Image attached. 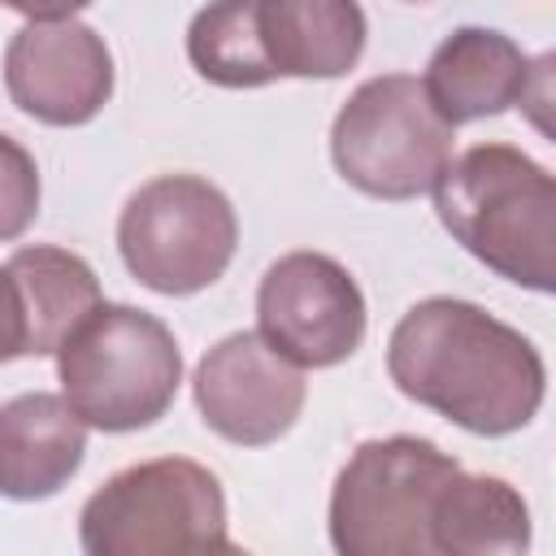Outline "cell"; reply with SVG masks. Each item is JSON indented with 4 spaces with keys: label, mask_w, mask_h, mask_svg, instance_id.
<instances>
[{
    "label": "cell",
    "mask_w": 556,
    "mask_h": 556,
    "mask_svg": "<svg viewBox=\"0 0 556 556\" xmlns=\"http://www.w3.org/2000/svg\"><path fill=\"white\" fill-rule=\"evenodd\" d=\"M387 374L400 395L486 439L530 426L547 391L539 348L508 321L452 295H430L395 321Z\"/></svg>",
    "instance_id": "6da1fadb"
},
{
    "label": "cell",
    "mask_w": 556,
    "mask_h": 556,
    "mask_svg": "<svg viewBox=\"0 0 556 556\" xmlns=\"http://www.w3.org/2000/svg\"><path fill=\"white\" fill-rule=\"evenodd\" d=\"M447 235L500 278L556 287V178L513 143H473L434 182Z\"/></svg>",
    "instance_id": "7a4b0ae2"
},
{
    "label": "cell",
    "mask_w": 556,
    "mask_h": 556,
    "mask_svg": "<svg viewBox=\"0 0 556 556\" xmlns=\"http://www.w3.org/2000/svg\"><path fill=\"white\" fill-rule=\"evenodd\" d=\"M61 400L83 426L126 434L169 413L182 382L174 330L130 304H100L56 348Z\"/></svg>",
    "instance_id": "3957f363"
},
{
    "label": "cell",
    "mask_w": 556,
    "mask_h": 556,
    "mask_svg": "<svg viewBox=\"0 0 556 556\" xmlns=\"http://www.w3.org/2000/svg\"><path fill=\"white\" fill-rule=\"evenodd\" d=\"M217 543H226L222 482L187 456L117 469L78 513L83 556H208Z\"/></svg>",
    "instance_id": "277c9868"
},
{
    "label": "cell",
    "mask_w": 556,
    "mask_h": 556,
    "mask_svg": "<svg viewBox=\"0 0 556 556\" xmlns=\"http://www.w3.org/2000/svg\"><path fill=\"white\" fill-rule=\"evenodd\" d=\"M460 465L417 434L365 439L330 491L334 556H434L430 513Z\"/></svg>",
    "instance_id": "5b68a950"
},
{
    "label": "cell",
    "mask_w": 556,
    "mask_h": 556,
    "mask_svg": "<svg viewBox=\"0 0 556 556\" xmlns=\"http://www.w3.org/2000/svg\"><path fill=\"white\" fill-rule=\"evenodd\" d=\"M456 130L434 113L413 74H378L361 83L334 126L330 156L343 182L374 200H413L434 191L452 161Z\"/></svg>",
    "instance_id": "8992f818"
},
{
    "label": "cell",
    "mask_w": 556,
    "mask_h": 556,
    "mask_svg": "<svg viewBox=\"0 0 556 556\" xmlns=\"http://www.w3.org/2000/svg\"><path fill=\"white\" fill-rule=\"evenodd\" d=\"M239 243V217L222 187L200 174L143 182L117 217V252L148 291L195 295L213 287Z\"/></svg>",
    "instance_id": "52a82bcc"
},
{
    "label": "cell",
    "mask_w": 556,
    "mask_h": 556,
    "mask_svg": "<svg viewBox=\"0 0 556 556\" xmlns=\"http://www.w3.org/2000/svg\"><path fill=\"white\" fill-rule=\"evenodd\" d=\"M256 334L295 369H330L365 339V295L334 256L287 252L256 287Z\"/></svg>",
    "instance_id": "ba28073f"
},
{
    "label": "cell",
    "mask_w": 556,
    "mask_h": 556,
    "mask_svg": "<svg viewBox=\"0 0 556 556\" xmlns=\"http://www.w3.org/2000/svg\"><path fill=\"white\" fill-rule=\"evenodd\" d=\"M9 100L43 126H83L113 96V52L74 13H26L4 48Z\"/></svg>",
    "instance_id": "9c48e42d"
},
{
    "label": "cell",
    "mask_w": 556,
    "mask_h": 556,
    "mask_svg": "<svg viewBox=\"0 0 556 556\" xmlns=\"http://www.w3.org/2000/svg\"><path fill=\"white\" fill-rule=\"evenodd\" d=\"M191 391L213 434L235 447H265L295 426L308 382L256 330H239L200 356Z\"/></svg>",
    "instance_id": "30bf717a"
},
{
    "label": "cell",
    "mask_w": 556,
    "mask_h": 556,
    "mask_svg": "<svg viewBox=\"0 0 556 556\" xmlns=\"http://www.w3.org/2000/svg\"><path fill=\"white\" fill-rule=\"evenodd\" d=\"M530 78L534 65L508 35L486 26H460L430 52L421 91L434 113L456 130L465 122H482L513 104H526Z\"/></svg>",
    "instance_id": "8fae6325"
},
{
    "label": "cell",
    "mask_w": 556,
    "mask_h": 556,
    "mask_svg": "<svg viewBox=\"0 0 556 556\" xmlns=\"http://www.w3.org/2000/svg\"><path fill=\"white\" fill-rule=\"evenodd\" d=\"M87 426L52 391H26L0 404V495L48 500L83 465Z\"/></svg>",
    "instance_id": "7c38bea8"
},
{
    "label": "cell",
    "mask_w": 556,
    "mask_h": 556,
    "mask_svg": "<svg viewBox=\"0 0 556 556\" xmlns=\"http://www.w3.org/2000/svg\"><path fill=\"white\" fill-rule=\"evenodd\" d=\"M274 78H339L365 52V9L352 0H256Z\"/></svg>",
    "instance_id": "4fadbf2b"
},
{
    "label": "cell",
    "mask_w": 556,
    "mask_h": 556,
    "mask_svg": "<svg viewBox=\"0 0 556 556\" xmlns=\"http://www.w3.org/2000/svg\"><path fill=\"white\" fill-rule=\"evenodd\" d=\"M434 556H530V508L508 478L456 473L430 513Z\"/></svg>",
    "instance_id": "5bb4252c"
},
{
    "label": "cell",
    "mask_w": 556,
    "mask_h": 556,
    "mask_svg": "<svg viewBox=\"0 0 556 556\" xmlns=\"http://www.w3.org/2000/svg\"><path fill=\"white\" fill-rule=\"evenodd\" d=\"M4 269L26 313V356L56 352L74 334V326L104 304L96 269L70 248H52V243L17 248Z\"/></svg>",
    "instance_id": "9a60e30c"
},
{
    "label": "cell",
    "mask_w": 556,
    "mask_h": 556,
    "mask_svg": "<svg viewBox=\"0 0 556 556\" xmlns=\"http://www.w3.org/2000/svg\"><path fill=\"white\" fill-rule=\"evenodd\" d=\"M187 56L200 78L230 87V91L274 83L265 48H261V30H256V0H230V4L200 9L187 26Z\"/></svg>",
    "instance_id": "2e32d148"
},
{
    "label": "cell",
    "mask_w": 556,
    "mask_h": 556,
    "mask_svg": "<svg viewBox=\"0 0 556 556\" xmlns=\"http://www.w3.org/2000/svg\"><path fill=\"white\" fill-rule=\"evenodd\" d=\"M39 213V165L35 156L0 130V243L30 230Z\"/></svg>",
    "instance_id": "e0dca14e"
},
{
    "label": "cell",
    "mask_w": 556,
    "mask_h": 556,
    "mask_svg": "<svg viewBox=\"0 0 556 556\" xmlns=\"http://www.w3.org/2000/svg\"><path fill=\"white\" fill-rule=\"evenodd\" d=\"M26 356V313L9 269H0V365Z\"/></svg>",
    "instance_id": "ac0fdd59"
},
{
    "label": "cell",
    "mask_w": 556,
    "mask_h": 556,
    "mask_svg": "<svg viewBox=\"0 0 556 556\" xmlns=\"http://www.w3.org/2000/svg\"><path fill=\"white\" fill-rule=\"evenodd\" d=\"M208 556H252V552H243V547H235V543H217Z\"/></svg>",
    "instance_id": "d6986e66"
}]
</instances>
